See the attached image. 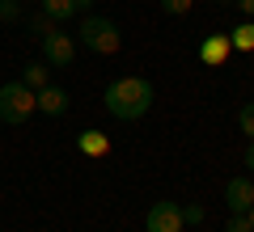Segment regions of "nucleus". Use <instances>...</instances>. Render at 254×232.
<instances>
[{
    "label": "nucleus",
    "mask_w": 254,
    "mask_h": 232,
    "mask_svg": "<svg viewBox=\"0 0 254 232\" xmlns=\"http://www.w3.org/2000/svg\"><path fill=\"white\" fill-rule=\"evenodd\" d=\"M106 110L123 123H136L153 110V85L144 76H119L115 85L106 89Z\"/></svg>",
    "instance_id": "1"
},
{
    "label": "nucleus",
    "mask_w": 254,
    "mask_h": 232,
    "mask_svg": "<svg viewBox=\"0 0 254 232\" xmlns=\"http://www.w3.org/2000/svg\"><path fill=\"white\" fill-rule=\"evenodd\" d=\"M34 89H26L21 81H9L0 85V123L4 127H21L30 123V114H34Z\"/></svg>",
    "instance_id": "2"
},
{
    "label": "nucleus",
    "mask_w": 254,
    "mask_h": 232,
    "mask_svg": "<svg viewBox=\"0 0 254 232\" xmlns=\"http://www.w3.org/2000/svg\"><path fill=\"white\" fill-rule=\"evenodd\" d=\"M76 34H81V43L89 46L93 55H115L119 46H123V34H119V26L110 17H81Z\"/></svg>",
    "instance_id": "3"
},
{
    "label": "nucleus",
    "mask_w": 254,
    "mask_h": 232,
    "mask_svg": "<svg viewBox=\"0 0 254 232\" xmlns=\"http://www.w3.org/2000/svg\"><path fill=\"white\" fill-rule=\"evenodd\" d=\"M38 43H43V59H47V68H72V59H76V43L64 34V30L43 34Z\"/></svg>",
    "instance_id": "4"
},
{
    "label": "nucleus",
    "mask_w": 254,
    "mask_h": 232,
    "mask_svg": "<svg viewBox=\"0 0 254 232\" xmlns=\"http://www.w3.org/2000/svg\"><path fill=\"white\" fill-rule=\"evenodd\" d=\"M144 232H182V207L178 203H153L144 215Z\"/></svg>",
    "instance_id": "5"
},
{
    "label": "nucleus",
    "mask_w": 254,
    "mask_h": 232,
    "mask_svg": "<svg viewBox=\"0 0 254 232\" xmlns=\"http://www.w3.org/2000/svg\"><path fill=\"white\" fill-rule=\"evenodd\" d=\"M250 203H254V182L246 178H229V186H225V207L229 211H250Z\"/></svg>",
    "instance_id": "6"
},
{
    "label": "nucleus",
    "mask_w": 254,
    "mask_h": 232,
    "mask_svg": "<svg viewBox=\"0 0 254 232\" xmlns=\"http://www.w3.org/2000/svg\"><path fill=\"white\" fill-rule=\"evenodd\" d=\"M233 55V43H229V34H212L199 43V59L208 63V68H220V63Z\"/></svg>",
    "instance_id": "7"
},
{
    "label": "nucleus",
    "mask_w": 254,
    "mask_h": 232,
    "mask_svg": "<svg viewBox=\"0 0 254 232\" xmlns=\"http://www.w3.org/2000/svg\"><path fill=\"white\" fill-rule=\"evenodd\" d=\"M43 4V13L47 17H55V21H68V17H76V13H85L93 4V0H38Z\"/></svg>",
    "instance_id": "8"
},
{
    "label": "nucleus",
    "mask_w": 254,
    "mask_h": 232,
    "mask_svg": "<svg viewBox=\"0 0 254 232\" xmlns=\"http://www.w3.org/2000/svg\"><path fill=\"white\" fill-rule=\"evenodd\" d=\"M34 106L38 110H43V114H64V110H68V93H64V89H55V85H47V89H38L34 93Z\"/></svg>",
    "instance_id": "9"
},
{
    "label": "nucleus",
    "mask_w": 254,
    "mask_h": 232,
    "mask_svg": "<svg viewBox=\"0 0 254 232\" xmlns=\"http://www.w3.org/2000/svg\"><path fill=\"white\" fill-rule=\"evenodd\" d=\"M76 148H81L85 156H106V152H110V135H102V131H81V135H76Z\"/></svg>",
    "instance_id": "10"
},
{
    "label": "nucleus",
    "mask_w": 254,
    "mask_h": 232,
    "mask_svg": "<svg viewBox=\"0 0 254 232\" xmlns=\"http://www.w3.org/2000/svg\"><path fill=\"white\" fill-rule=\"evenodd\" d=\"M47 72H51V68H47V63H26V68H21V85H26V89H47V85H51V81H47Z\"/></svg>",
    "instance_id": "11"
},
{
    "label": "nucleus",
    "mask_w": 254,
    "mask_h": 232,
    "mask_svg": "<svg viewBox=\"0 0 254 232\" xmlns=\"http://www.w3.org/2000/svg\"><path fill=\"white\" fill-rule=\"evenodd\" d=\"M229 43H233V51H254V21L246 17L242 26H237L233 34H229Z\"/></svg>",
    "instance_id": "12"
},
{
    "label": "nucleus",
    "mask_w": 254,
    "mask_h": 232,
    "mask_svg": "<svg viewBox=\"0 0 254 232\" xmlns=\"http://www.w3.org/2000/svg\"><path fill=\"white\" fill-rule=\"evenodd\" d=\"M157 4H161L165 17H187V13L195 9V0H157Z\"/></svg>",
    "instance_id": "13"
},
{
    "label": "nucleus",
    "mask_w": 254,
    "mask_h": 232,
    "mask_svg": "<svg viewBox=\"0 0 254 232\" xmlns=\"http://www.w3.org/2000/svg\"><path fill=\"white\" fill-rule=\"evenodd\" d=\"M237 127H242L246 139H254V101H246V106L237 110Z\"/></svg>",
    "instance_id": "14"
},
{
    "label": "nucleus",
    "mask_w": 254,
    "mask_h": 232,
    "mask_svg": "<svg viewBox=\"0 0 254 232\" xmlns=\"http://www.w3.org/2000/svg\"><path fill=\"white\" fill-rule=\"evenodd\" d=\"M225 232H254V228H250V215H246V211H229Z\"/></svg>",
    "instance_id": "15"
},
{
    "label": "nucleus",
    "mask_w": 254,
    "mask_h": 232,
    "mask_svg": "<svg viewBox=\"0 0 254 232\" xmlns=\"http://www.w3.org/2000/svg\"><path fill=\"white\" fill-rule=\"evenodd\" d=\"M30 26H34V34L43 38V34H55V30H60V21H55V17H47V13H38V17L30 21Z\"/></svg>",
    "instance_id": "16"
},
{
    "label": "nucleus",
    "mask_w": 254,
    "mask_h": 232,
    "mask_svg": "<svg viewBox=\"0 0 254 232\" xmlns=\"http://www.w3.org/2000/svg\"><path fill=\"white\" fill-rule=\"evenodd\" d=\"M21 17V0H0V21H17Z\"/></svg>",
    "instance_id": "17"
},
{
    "label": "nucleus",
    "mask_w": 254,
    "mask_h": 232,
    "mask_svg": "<svg viewBox=\"0 0 254 232\" xmlns=\"http://www.w3.org/2000/svg\"><path fill=\"white\" fill-rule=\"evenodd\" d=\"M182 224H203V207H199V203L182 207Z\"/></svg>",
    "instance_id": "18"
},
{
    "label": "nucleus",
    "mask_w": 254,
    "mask_h": 232,
    "mask_svg": "<svg viewBox=\"0 0 254 232\" xmlns=\"http://www.w3.org/2000/svg\"><path fill=\"white\" fill-rule=\"evenodd\" d=\"M233 9L242 13V17H254V0H233Z\"/></svg>",
    "instance_id": "19"
},
{
    "label": "nucleus",
    "mask_w": 254,
    "mask_h": 232,
    "mask_svg": "<svg viewBox=\"0 0 254 232\" xmlns=\"http://www.w3.org/2000/svg\"><path fill=\"white\" fill-rule=\"evenodd\" d=\"M246 169L254 173V139H246Z\"/></svg>",
    "instance_id": "20"
},
{
    "label": "nucleus",
    "mask_w": 254,
    "mask_h": 232,
    "mask_svg": "<svg viewBox=\"0 0 254 232\" xmlns=\"http://www.w3.org/2000/svg\"><path fill=\"white\" fill-rule=\"evenodd\" d=\"M246 215H250V228H254V203H250V211H246Z\"/></svg>",
    "instance_id": "21"
},
{
    "label": "nucleus",
    "mask_w": 254,
    "mask_h": 232,
    "mask_svg": "<svg viewBox=\"0 0 254 232\" xmlns=\"http://www.w3.org/2000/svg\"><path fill=\"white\" fill-rule=\"evenodd\" d=\"M216 4H233V0H216Z\"/></svg>",
    "instance_id": "22"
}]
</instances>
